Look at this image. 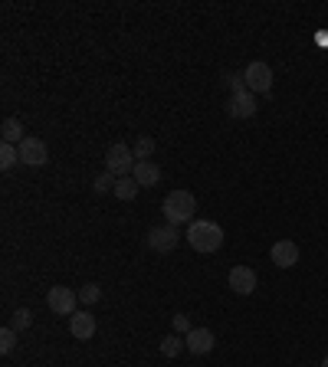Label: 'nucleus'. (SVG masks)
<instances>
[{"mask_svg": "<svg viewBox=\"0 0 328 367\" xmlns=\"http://www.w3.org/2000/svg\"><path fill=\"white\" fill-rule=\"evenodd\" d=\"M164 220L171 227H181V223H194V210H197V197L190 190H171L164 197Z\"/></svg>", "mask_w": 328, "mask_h": 367, "instance_id": "1", "label": "nucleus"}, {"mask_svg": "<svg viewBox=\"0 0 328 367\" xmlns=\"http://www.w3.org/2000/svg\"><path fill=\"white\" fill-rule=\"evenodd\" d=\"M188 243L197 250V253H217L224 246V229L217 227L214 220H194L188 227Z\"/></svg>", "mask_w": 328, "mask_h": 367, "instance_id": "2", "label": "nucleus"}, {"mask_svg": "<svg viewBox=\"0 0 328 367\" xmlns=\"http://www.w3.org/2000/svg\"><path fill=\"white\" fill-rule=\"evenodd\" d=\"M135 164H138L135 148H128L125 141H115L112 148L105 151V171H112L115 178H128L135 171Z\"/></svg>", "mask_w": 328, "mask_h": 367, "instance_id": "3", "label": "nucleus"}, {"mask_svg": "<svg viewBox=\"0 0 328 367\" xmlns=\"http://www.w3.org/2000/svg\"><path fill=\"white\" fill-rule=\"evenodd\" d=\"M46 305H50L53 315H76L79 292L66 289V285H53V289L46 292Z\"/></svg>", "mask_w": 328, "mask_h": 367, "instance_id": "4", "label": "nucleus"}, {"mask_svg": "<svg viewBox=\"0 0 328 367\" xmlns=\"http://www.w3.org/2000/svg\"><path fill=\"white\" fill-rule=\"evenodd\" d=\"M243 79H246V89L253 95H266V92L273 89V69L266 63H250L243 69Z\"/></svg>", "mask_w": 328, "mask_h": 367, "instance_id": "5", "label": "nucleus"}, {"mask_svg": "<svg viewBox=\"0 0 328 367\" xmlns=\"http://www.w3.org/2000/svg\"><path fill=\"white\" fill-rule=\"evenodd\" d=\"M177 240H181V236H177V227H171V223L148 229V246H152L154 253H161V256L174 253V250H177Z\"/></svg>", "mask_w": 328, "mask_h": 367, "instance_id": "6", "label": "nucleus"}, {"mask_svg": "<svg viewBox=\"0 0 328 367\" xmlns=\"http://www.w3.org/2000/svg\"><path fill=\"white\" fill-rule=\"evenodd\" d=\"M20 161H24L26 167H43L46 161H50V148H46V141H43V138H30V135H26L24 144H20Z\"/></svg>", "mask_w": 328, "mask_h": 367, "instance_id": "7", "label": "nucleus"}, {"mask_svg": "<svg viewBox=\"0 0 328 367\" xmlns=\"http://www.w3.org/2000/svg\"><path fill=\"white\" fill-rule=\"evenodd\" d=\"M230 289L237 292V295H253L256 292V269L250 266H233L230 269Z\"/></svg>", "mask_w": 328, "mask_h": 367, "instance_id": "8", "label": "nucleus"}, {"mask_svg": "<svg viewBox=\"0 0 328 367\" xmlns=\"http://www.w3.org/2000/svg\"><path fill=\"white\" fill-rule=\"evenodd\" d=\"M269 259H273V266H279V269H292L299 263V246L292 240H279V243H273Z\"/></svg>", "mask_w": 328, "mask_h": 367, "instance_id": "9", "label": "nucleus"}, {"mask_svg": "<svg viewBox=\"0 0 328 367\" xmlns=\"http://www.w3.org/2000/svg\"><path fill=\"white\" fill-rule=\"evenodd\" d=\"M227 112H230V118H253V115H256V95H253L250 89L233 92Z\"/></svg>", "mask_w": 328, "mask_h": 367, "instance_id": "10", "label": "nucleus"}, {"mask_svg": "<svg viewBox=\"0 0 328 367\" xmlns=\"http://www.w3.org/2000/svg\"><path fill=\"white\" fill-rule=\"evenodd\" d=\"M184 341H188L190 355H210V351H214V344H217V338H214V331H210V328H194L190 335H184Z\"/></svg>", "mask_w": 328, "mask_h": 367, "instance_id": "11", "label": "nucleus"}, {"mask_svg": "<svg viewBox=\"0 0 328 367\" xmlns=\"http://www.w3.org/2000/svg\"><path fill=\"white\" fill-rule=\"evenodd\" d=\"M69 331H73L76 341H92V335H95V315H89V312L69 315Z\"/></svg>", "mask_w": 328, "mask_h": 367, "instance_id": "12", "label": "nucleus"}, {"mask_svg": "<svg viewBox=\"0 0 328 367\" xmlns=\"http://www.w3.org/2000/svg\"><path fill=\"white\" fill-rule=\"evenodd\" d=\"M131 178L138 180V187H154L161 180V167L154 164V161H138L135 171H131Z\"/></svg>", "mask_w": 328, "mask_h": 367, "instance_id": "13", "label": "nucleus"}, {"mask_svg": "<svg viewBox=\"0 0 328 367\" xmlns=\"http://www.w3.org/2000/svg\"><path fill=\"white\" fill-rule=\"evenodd\" d=\"M138 180H135V178H131V174H128V178H118V180H115V190H112V194H115V197H118V200H135V197H138Z\"/></svg>", "mask_w": 328, "mask_h": 367, "instance_id": "14", "label": "nucleus"}, {"mask_svg": "<svg viewBox=\"0 0 328 367\" xmlns=\"http://www.w3.org/2000/svg\"><path fill=\"white\" fill-rule=\"evenodd\" d=\"M0 135H3V144H24V125L17 122V118H7L3 125H0Z\"/></svg>", "mask_w": 328, "mask_h": 367, "instance_id": "15", "label": "nucleus"}, {"mask_svg": "<svg viewBox=\"0 0 328 367\" xmlns=\"http://www.w3.org/2000/svg\"><path fill=\"white\" fill-rule=\"evenodd\" d=\"M188 348V341H181L177 335H167V338H161V355L164 357H177L181 351Z\"/></svg>", "mask_w": 328, "mask_h": 367, "instance_id": "16", "label": "nucleus"}, {"mask_svg": "<svg viewBox=\"0 0 328 367\" xmlns=\"http://www.w3.org/2000/svg\"><path fill=\"white\" fill-rule=\"evenodd\" d=\"M17 161H20V148H13V144H0V167H3V171H10Z\"/></svg>", "mask_w": 328, "mask_h": 367, "instance_id": "17", "label": "nucleus"}, {"mask_svg": "<svg viewBox=\"0 0 328 367\" xmlns=\"http://www.w3.org/2000/svg\"><path fill=\"white\" fill-rule=\"evenodd\" d=\"M154 148H158V144H154V138H148V135H141V138H138V144H135V158H138V161H152Z\"/></svg>", "mask_w": 328, "mask_h": 367, "instance_id": "18", "label": "nucleus"}, {"mask_svg": "<svg viewBox=\"0 0 328 367\" xmlns=\"http://www.w3.org/2000/svg\"><path fill=\"white\" fill-rule=\"evenodd\" d=\"M102 299V289L95 285V282H89V285H82V292H79V302L82 305H95Z\"/></svg>", "mask_w": 328, "mask_h": 367, "instance_id": "19", "label": "nucleus"}, {"mask_svg": "<svg viewBox=\"0 0 328 367\" xmlns=\"http://www.w3.org/2000/svg\"><path fill=\"white\" fill-rule=\"evenodd\" d=\"M115 180H118V178H115L112 171H102L92 187H95V194H105V190H115Z\"/></svg>", "mask_w": 328, "mask_h": 367, "instance_id": "20", "label": "nucleus"}, {"mask_svg": "<svg viewBox=\"0 0 328 367\" xmlns=\"http://www.w3.org/2000/svg\"><path fill=\"white\" fill-rule=\"evenodd\" d=\"M13 348H17V331L3 328V331H0V351H3V355H10Z\"/></svg>", "mask_w": 328, "mask_h": 367, "instance_id": "21", "label": "nucleus"}, {"mask_svg": "<svg viewBox=\"0 0 328 367\" xmlns=\"http://www.w3.org/2000/svg\"><path fill=\"white\" fill-rule=\"evenodd\" d=\"M30 321H33V315H30L26 308H17V312H13V331L30 328Z\"/></svg>", "mask_w": 328, "mask_h": 367, "instance_id": "22", "label": "nucleus"}, {"mask_svg": "<svg viewBox=\"0 0 328 367\" xmlns=\"http://www.w3.org/2000/svg\"><path fill=\"white\" fill-rule=\"evenodd\" d=\"M171 325H174L177 335H190V331H194V325H190L188 315H174V318H171Z\"/></svg>", "mask_w": 328, "mask_h": 367, "instance_id": "23", "label": "nucleus"}, {"mask_svg": "<svg viewBox=\"0 0 328 367\" xmlns=\"http://www.w3.org/2000/svg\"><path fill=\"white\" fill-rule=\"evenodd\" d=\"M227 86L233 92H243V89H246V79H243V73H230V76H227Z\"/></svg>", "mask_w": 328, "mask_h": 367, "instance_id": "24", "label": "nucleus"}, {"mask_svg": "<svg viewBox=\"0 0 328 367\" xmlns=\"http://www.w3.org/2000/svg\"><path fill=\"white\" fill-rule=\"evenodd\" d=\"M322 367H328V355H325V361H322Z\"/></svg>", "mask_w": 328, "mask_h": 367, "instance_id": "25", "label": "nucleus"}]
</instances>
